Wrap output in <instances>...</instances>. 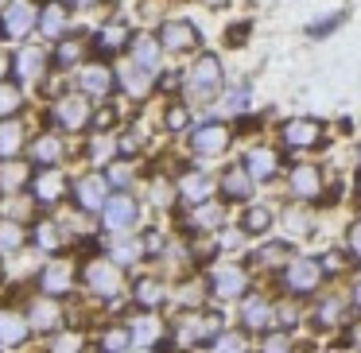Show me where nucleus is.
Returning <instances> with one entry per match:
<instances>
[{
	"instance_id": "nucleus-16",
	"label": "nucleus",
	"mask_w": 361,
	"mask_h": 353,
	"mask_svg": "<svg viewBox=\"0 0 361 353\" xmlns=\"http://www.w3.org/2000/svg\"><path fill=\"white\" fill-rule=\"evenodd\" d=\"M66 287H71V264H66V260L47 264V272H43V291H47V295H63Z\"/></svg>"
},
{
	"instance_id": "nucleus-17",
	"label": "nucleus",
	"mask_w": 361,
	"mask_h": 353,
	"mask_svg": "<svg viewBox=\"0 0 361 353\" xmlns=\"http://www.w3.org/2000/svg\"><path fill=\"white\" fill-rule=\"evenodd\" d=\"M133 345H140V349H148V345L159 342V318H152V314H144V318L133 322Z\"/></svg>"
},
{
	"instance_id": "nucleus-30",
	"label": "nucleus",
	"mask_w": 361,
	"mask_h": 353,
	"mask_svg": "<svg viewBox=\"0 0 361 353\" xmlns=\"http://www.w3.org/2000/svg\"><path fill=\"white\" fill-rule=\"evenodd\" d=\"M24 244V229L16 225V221H4L0 225V252H12V249H20Z\"/></svg>"
},
{
	"instance_id": "nucleus-22",
	"label": "nucleus",
	"mask_w": 361,
	"mask_h": 353,
	"mask_svg": "<svg viewBox=\"0 0 361 353\" xmlns=\"http://www.w3.org/2000/svg\"><path fill=\"white\" fill-rule=\"evenodd\" d=\"M20 140H24V128L16 120H4L0 125V159H12L20 151Z\"/></svg>"
},
{
	"instance_id": "nucleus-1",
	"label": "nucleus",
	"mask_w": 361,
	"mask_h": 353,
	"mask_svg": "<svg viewBox=\"0 0 361 353\" xmlns=\"http://www.w3.org/2000/svg\"><path fill=\"white\" fill-rule=\"evenodd\" d=\"M283 283H288V291H295V295H307V291H314L322 283V264L311 256H295L283 268Z\"/></svg>"
},
{
	"instance_id": "nucleus-44",
	"label": "nucleus",
	"mask_w": 361,
	"mask_h": 353,
	"mask_svg": "<svg viewBox=\"0 0 361 353\" xmlns=\"http://www.w3.org/2000/svg\"><path fill=\"white\" fill-rule=\"evenodd\" d=\"M187 109H171L167 113V128H175V132H179V128H187Z\"/></svg>"
},
{
	"instance_id": "nucleus-49",
	"label": "nucleus",
	"mask_w": 361,
	"mask_h": 353,
	"mask_svg": "<svg viewBox=\"0 0 361 353\" xmlns=\"http://www.w3.org/2000/svg\"><path fill=\"white\" fill-rule=\"evenodd\" d=\"M280 322H283V326H295V322H299V314H295V306H280Z\"/></svg>"
},
{
	"instance_id": "nucleus-51",
	"label": "nucleus",
	"mask_w": 361,
	"mask_h": 353,
	"mask_svg": "<svg viewBox=\"0 0 361 353\" xmlns=\"http://www.w3.org/2000/svg\"><path fill=\"white\" fill-rule=\"evenodd\" d=\"M268 349H288V337H283V334L268 337Z\"/></svg>"
},
{
	"instance_id": "nucleus-34",
	"label": "nucleus",
	"mask_w": 361,
	"mask_h": 353,
	"mask_svg": "<svg viewBox=\"0 0 361 353\" xmlns=\"http://www.w3.org/2000/svg\"><path fill=\"white\" fill-rule=\"evenodd\" d=\"M20 179H24V167L12 163V159H4V163H0V187H4V190H16Z\"/></svg>"
},
{
	"instance_id": "nucleus-31",
	"label": "nucleus",
	"mask_w": 361,
	"mask_h": 353,
	"mask_svg": "<svg viewBox=\"0 0 361 353\" xmlns=\"http://www.w3.org/2000/svg\"><path fill=\"white\" fill-rule=\"evenodd\" d=\"M55 322H59V311H55L51 303H39V306L32 311V318H27V326H35V330H51Z\"/></svg>"
},
{
	"instance_id": "nucleus-3",
	"label": "nucleus",
	"mask_w": 361,
	"mask_h": 353,
	"mask_svg": "<svg viewBox=\"0 0 361 353\" xmlns=\"http://www.w3.org/2000/svg\"><path fill=\"white\" fill-rule=\"evenodd\" d=\"M190 89H195V97H214L221 89V66L218 58H198L195 70H190Z\"/></svg>"
},
{
	"instance_id": "nucleus-38",
	"label": "nucleus",
	"mask_w": 361,
	"mask_h": 353,
	"mask_svg": "<svg viewBox=\"0 0 361 353\" xmlns=\"http://www.w3.org/2000/svg\"><path fill=\"white\" fill-rule=\"evenodd\" d=\"M338 24H342V12H334V16H326V20H319V24H311V35H314V39H319V35H330Z\"/></svg>"
},
{
	"instance_id": "nucleus-52",
	"label": "nucleus",
	"mask_w": 361,
	"mask_h": 353,
	"mask_svg": "<svg viewBox=\"0 0 361 353\" xmlns=\"http://www.w3.org/2000/svg\"><path fill=\"white\" fill-rule=\"evenodd\" d=\"M353 303L361 306V283H357V287H353Z\"/></svg>"
},
{
	"instance_id": "nucleus-10",
	"label": "nucleus",
	"mask_w": 361,
	"mask_h": 353,
	"mask_svg": "<svg viewBox=\"0 0 361 353\" xmlns=\"http://www.w3.org/2000/svg\"><path fill=\"white\" fill-rule=\"evenodd\" d=\"M291 190H295L299 198H319V190H322V175H319V167L299 163L295 171H291Z\"/></svg>"
},
{
	"instance_id": "nucleus-28",
	"label": "nucleus",
	"mask_w": 361,
	"mask_h": 353,
	"mask_svg": "<svg viewBox=\"0 0 361 353\" xmlns=\"http://www.w3.org/2000/svg\"><path fill=\"white\" fill-rule=\"evenodd\" d=\"M133 260H140V244H136V241H128V237H121V241L113 244V264L128 268Z\"/></svg>"
},
{
	"instance_id": "nucleus-14",
	"label": "nucleus",
	"mask_w": 361,
	"mask_h": 353,
	"mask_svg": "<svg viewBox=\"0 0 361 353\" xmlns=\"http://www.w3.org/2000/svg\"><path fill=\"white\" fill-rule=\"evenodd\" d=\"M221 190H226V198H249L252 194V175L245 171V167H233V171H226V179H221Z\"/></svg>"
},
{
	"instance_id": "nucleus-55",
	"label": "nucleus",
	"mask_w": 361,
	"mask_h": 353,
	"mask_svg": "<svg viewBox=\"0 0 361 353\" xmlns=\"http://www.w3.org/2000/svg\"><path fill=\"white\" fill-rule=\"evenodd\" d=\"M357 198H361V175H357Z\"/></svg>"
},
{
	"instance_id": "nucleus-5",
	"label": "nucleus",
	"mask_w": 361,
	"mask_h": 353,
	"mask_svg": "<svg viewBox=\"0 0 361 353\" xmlns=\"http://www.w3.org/2000/svg\"><path fill=\"white\" fill-rule=\"evenodd\" d=\"M229 144V128L218 125V120H210V125H202L195 136H190V148L198 151V156H221Z\"/></svg>"
},
{
	"instance_id": "nucleus-24",
	"label": "nucleus",
	"mask_w": 361,
	"mask_h": 353,
	"mask_svg": "<svg viewBox=\"0 0 361 353\" xmlns=\"http://www.w3.org/2000/svg\"><path fill=\"white\" fill-rule=\"evenodd\" d=\"M136 66H144L148 74L159 66V43H152V35L136 39Z\"/></svg>"
},
{
	"instance_id": "nucleus-12",
	"label": "nucleus",
	"mask_w": 361,
	"mask_h": 353,
	"mask_svg": "<svg viewBox=\"0 0 361 353\" xmlns=\"http://www.w3.org/2000/svg\"><path fill=\"white\" fill-rule=\"evenodd\" d=\"M159 43H164L167 51H187V47H195V43H198V35H195V27H190V24H167L164 35H159Z\"/></svg>"
},
{
	"instance_id": "nucleus-25",
	"label": "nucleus",
	"mask_w": 361,
	"mask_h": 353,
	"mask_svg": "<svg viewBox=\"0 0 361 353\" xmlns=\"http://www.w3.org/2000/svg\"><path fill=\"white\" fill-rule=\"evenodd\" d=\"M39 32H43V35H51V39H59V35L66 32V12L59 8V4H51V8L43 12V20H39Z\"/></svg>"
},
{
	"instance_id": "nucleus-46",
	"label": "nucleus",
	"mask_w": 361,
	"mask_h": 353,
	"mask_svg": "<svg viewBox=\"0 0 361 353\" xmlns=\"http://www.w3.org/2000/svg\"><path fill=\"white\" fill-rule=\"evenodd\" d=\"M20 105V94H12V89H0V113H12Z\"/></svg>"
},
{
	"instance_id": "nucleus-15",
	"label": "nucleus",
	"mask_w": 361,
	"mask_h": 353,
	"mask_svg": "<svg viewBox=\"0 0 361 353\" xmlns=\"http://www.w3.org/2000/svg\"><path fill=\"white\" fill-rule=\"evenodd\" d=\"M16 74H20V82H39V74H43V51H35V47H24L16 55Z\"/></svg>"
},
{
	"instance_id": "nucleus-6",
	"label": "nucleus",
	"mask_w": 361,
	"mask_h": 353,
	"mask_svg": "<svg viewBox=\"0 0 361 353\" xmlns=\"http://www.w3.org/2000/svg\"><path fill=\"white\" fill-rule=\"evenodd\" d=\"M322 140V125L319 120H288L283 125V144L288 148H314V144Z\"/></svg>"
},
{
	"instance_id": "nucleus-56",
	"label": "nucleus",
	"mask_w": 361,
	"mask_h": 353,
	"mask_svg": "<svg viewBox=\"0 0 361 353\" xmlns=\"http://www.w3.org/2000/svg\"><path fill=\"white\" fill-rule=\"evenodd\" d=\"M0 74H4V55H0Z\"/></svg>"
},
{
	"instance_id": "nucleus-32",
	"label": "nucleus",
	"mask_w": 361,
	"mask_h": 353,
	"mask_svg": "<svg viewBox=\"0 0 361 353\" xmlns=\"http://www.w3.org/2000/svg\"><path fill=\"white\" fill-rule=\"evenodd\" d=\"M136 299H140L144 306H159V303H164V287H159L156 280H140V287H136Z\"/></svg>"
},
{
	"instance_id": "nucleus-29",
	"label": "nucleus",
	"mask_w": 361,
	"mask_h": 353,
	"mask_svg": "<svg viewBox=\"0 0 361 353\" xmlns=\"http://www.w3.org/2000/svg\"><path fill=\"white\" fill-rule=\"evenodd\" d=\"M32 156L39 159V163H55V159L63 156V144H59L55 136H43V140H39V144H35V148H32Z\"/></svg>"
},
{
	"instance_id": "nucleus-13",
	"label": "nucleus",
	"mask_w": 361,
	"mask_h": 353,
	"mask_svg": "<svg viewBox=\"0 0 361 353\" xmlns=\"http://www.w3.org/2000/svg\"><path fill=\"white\" fill-rule=\"evenodd\" d=\"M241 322H245V330H264L268 322H272V306H268L260 295H257V299H245Z\"/></svg>"
},
{
	"instance_id": "nucleus-42",
	"label": "nucleus",
	"mask_w": 361,
	"mask_h": 353,
	"mask_svg": "<svg viewBox=\"0 0 361 353\" xmlns=\"http://www.w3.org/2000/svg\"><path fill=\"white\" fill-rule=\"evenodd\" d=\"M245 105H249V89H245V86H241V89H233V94L226 97V109H229V113H241Z\"/></svg>"
},
{
	"instance_id": "nucleus-2",
	"label": "nucleus",
	"mask_w": 361,
	"mask_h": 353,
	"mask_svg": "<svg viewBox=\"0 0 361 353\" xmlns=\"http://www.w3.org/2000/svg\"><path fill=\"white\" fill-rule=\"evenodd\" d=\"M86 287L94 291V295H117L121 291V264H113V260H90L86 264Z\"/></svg>"
},
{
	"instance_id": "nucleus-21",
	"label": "nucleus",
	"mask_w": 361,
	"mask_h": 353,
	"mask_svg": "<svg viewBox=\"0 0 361 353\" xmlns=\"http://www.w3.org/2000/svg\"><path fill=\"white\" fill-rule=\"evenodd\" d=\"M27 334V318H20V314H4L0 318V345H20Z\"/></svg>"
},
{
	"instance_id": "nucleus-40",
	"label": "nucleus",
	"mask_w": 361,
	"mask_h": 353,
	"mask_svg": "<svg viewBox=\"0 0 361 353\" xmlns=\"http://www.w3.org/2000/svg\"><path fill=\"white\" fill-rule=\"evenodd\" d=\"M78 55H82V47H78V43H63L55 58H59L63 66H74V63H78Z\"/></svg>"
},
{
	"instance_id": "nucleus-54",
	"label": "nucleus",
	"mask_w": 361,
	"mask_h": 353,
	"mask_svg": "<svg viewBox=\"0 0 361 353\" xmlns=\"http://www.w3.org/2000/svg\"><path fill=\"white\" fill-rule=\"evenodd\" d=\"M74 4H94V0H74Z\"/></svg>"
},
{
	"instance_id": "nucleus-48",
	"label": "nucleus",
	"mask_w": 361,
	"mask_h": 353,
	"mask_svg": "<svg viewBox=\"0 0 361 353\" xmlns=\"http://www.w3.org/2000/svg\"><path fill=\"white\" fill-rule=\"evenodd\" d=\"M90 151H94V159H109L113 144H109V140H94V148H90Z\"/></svg>"
},
{
	"instance_id": "nucleus-53",
	"label": "nucleus",
	"mask_w": 361,
	"mask_h": 353,
	"mask_svg": "<svg viewBox=\"0 0 361 353\" xmlns=\"http://www.w3.org/2000/svg\"><path fill=\"white\" fill-rule=\"evenodd\" d=\"M206 4H226V0H206Z\"/></svg>"
},
{
	"instance_id": "nucleus-18",
	"label": "nucleus",
	"mask_w": 361,
	"mask_h": 353,
	"mask_svg": "<svg viewBox=\"0 0 361 353\" xmlns=\"http://www.w3.org/2000/svg\"><path fill=\"white\" fill-rule=\"evenodd\" d=\"M109 70H105V66H86V70H82V89H86L90 97H105L109 94Z\"/></svg>"
},
{
	"instance_id": "nucleus-33",
	"label": "nucleus",
	"mask_w": 361,
	"mask_h": 353,
	"mask_svg": "<svg viewBox=\"0 0 361 353\" xmlns=\"http://www.w3.org/2000/svg\"><path fill=\"white\" fill-rule=\"evenodd\" d=\"M195 225H198V229H218V225H221V210H218V206H206V202H198Z\"/></svg>"
},
{
	"instance_id": "nucleus-7",
	"label": "nucleus",
	"mask_w": 361,
	"mask_h": 353,
	"mask_svg": "<svg viewBox=\"0 0 361 353\" xmlns=\"http://www.w3.org/2000/svg\"><path fill=\"white\" fill-rule=\"evenodd\" d=\"M245 272L241 268H214V275H210V287H214V295L218 299H241L245 295Z\"/></svg>"
},
{
	"instance_id": "nucleus-37",
	"label": "nucleus",
	"mask_w": 361,
	"mask_h": 353,
	"mask_svg": "<svg viewBox=\"0 0 361 353\" xmlns=\"http://www.w3.org/2000/svg\"><path fill=\"white\" fill-rule=\"evenodd\" d=\"M133 345V334L128 330H109L105 334V349H128Z\"/></svg>"
},
{
	"instance_id": "nucleus-4",
	"label": "nucleus",
	"mask_w": 361,
	"mask_h": 353,
	"mask_svg": "<svg viewBox=\"0 0 361 353\" xmlns=\"http://www.w3.org/2000/svg\"><path fill=\"white\" fill-rule=\"evenodd\" d=\"M102 210H105V225H109L113 233H128V229L136 225V213H140V206H136L128 194H121V198H109Z\"/></svg>"
},
{
	"instance_id": "nucleus-23",
	"label": "nucleus",
	"mask_w": 361,
	"mask_h": 353,
	"mask_svg": "<svg viewBox=\"0 0 361 353\" xmlns=\"http://www.w3.org/2000/svg\"><path fill=\"white\" fill-rule=\"evenodd\" d=\"M121 82H125L128 86V94L133 97H144L148 94V86H152V78H148V70H144V66H121Z\"/></svg>"
},
{
	"instance_id": "nucleus-43",
	"label": "nucleus",
	"mask_w": 361,
	"mask_h": 353,
	"mask_svg": "<svg viewBox=\"0 0 361 353\" xmlns=\"http://www.w3.org/2000/svg\"><path fill=\"white\" fill-rule=\"evenodd\" d=\"M288 256V244H264V249H260V260H264V264H276V260H283Z\"/></svg>"
},
{
	"instance_id": "nucleus-27",
	"label": "nucleus",
	"mask_w": 361,
	"mask_h": 353,
	"mask_svg": "<svg viewBox=\"0 0 361 353\" xmlns=\"http://www.w3.org/2000/svg\"><path fill=\"white\" fill-rule=\"evenodd\" d=\"M268 225H272V213H268L264 206H252V210L245 213V221H241L245 233H268Z\"/></svg>"
},
{
	"instance_id": "nucleus-20",
	"label": "nucleus",
	"mask_w": 361,
	"mask_h": 353,
	"mask_svg": "<svg viewBox=\"0 0 361 353\" xmlns=\"http://www.w3.org/2000/svg\"><path fill=\"white\" fill-rule=\"evenodd\" d=\"M245 171L252 175V179H272L276 175V156L272 151H249V159H245Z\"/></svg>"
},
{
	"instance_id": "nucleus-36",
	"label": "nucleus",
	"mask_w": 361,
	"mask_h": 353,
	"mask_svg": "<svg viewBox=\"0 0 361 353\" xmlns=\"http://www.w3.org/2000/svg\"><path fill=\"white\" fill-rule=\"evenodd\" d=\"M97 43H102L105 51H117L121 43H125V27H117V24H113V27H105V32H102V39H97Z\"/></svg>"
},
{
	"instance_id": "nucleus-41",
	"label": "nucleus",
	"mask_w": 361,
	"mask_h": 353,
	"mask_svg": "<svg viewBox=\"0 0 361 353\" xmlns=\"http://www.w3.org/2000/svg\"><path fill=\"white\" fill-rule=\"evenodd\" d=\"M214 349H245V342H241V334H218L214 337Z\"/></svg>"
},
{
	"instance_id": "nucleus-8",
	"label": "nucleus",
	"mask_w": 361,
	"mask_h": 353,
	"mask_svg": "<svg viewBox=\"0 0 361 353\" xmlns=\"http://www.w3.org/2000/svg\"><path fill=\"white\" fill-rule=\"evenodd\" d=\"M4 27H8V35H12V39L27 35V32L35 27V8H32V4H24V0L8 4V12H4Z\"/></svg>"
},
{
	"instance_id": "nucleus-26",
	"label": "nucleus",
	"mask_w": 361,
	"mask_h": 353,
	"mask_svg": "<svg viewBox=\"0 0 361 353\" xmlns=\"http://www.w3.org/2000/svg\"><path fill=\"white\" fill-rule=\"evenodd\" d=\"M35 194H39L43 202H55V198L63 194V175H59V171L39 175V179H35Z\"/></svg>"
},
{
	"instance_id": "nucleus-39",
	"label": "nucleus",
	"mask_w": 361,
	"mask_h": 353,
	"mask_svg": "<svg viewBox=\"0 0 361 353\" xmlns=\"http://www.w3.org/2000/svg\"><path fill=\"white\" fill-rule=\"evenodd\" d=\"M283 221H288L291 233H311V221H307V213H299V210H291Z\"/></svg>"
},
{
	"instance_id": "nucleus-9",
	"label": "nucleus",
	"mask_w": 361,
	"mask_h": 353,
	"mask_svg": "<svg viewBox=\"0 0 361 353\" xmlns=\"http://www.w3.org/2000/svg\"><path fill=\"white\" fill-rule=\"evenodd\" d=\"M55 120L66 128H82L90 120V105L86 97H63V101L55 105Z\"/></svg>"
},
{
	"instance_id": "nucleus-50",
	"label": "nucleus",
	"mask_w": 361,
	"mask_h": 353,
	"mask_svg": "<svg viewBox=\"0 0 361 353\" xmlns=\"http://www.w3.org/2000/svg\"><path fill=\"white\" fill-rule=\"evenodd\" d=\"M109 179H113V182H128V179H133V171H128V167H113Z\"/></svg>"
},
{
	"instance_id": "nucleus-19",
	"label": "nucleus",
	"mask_w": 361,
	"mask_h": 353,
	"mask_svg": "<svg viewBox=\"0 0 361 353\" xmlns=\"http://www.w3.org/2000/svg\"><path fill=\"white\" fill-rule=\"evenodd\" d=\"M210 179H206V175H183V182H179V194L187 198V202H206V198H210Z\"/></svg>"
},
{
	"instance_id": "nucleus-45",
	"label": "nucleus",
	"mask_w": 361,
	"mask_h": 353,
	"mask_svg": "<svg viewBox=\"0 0 361 353\" xmlns=\"http://www.w3.org/2000/svg\"><path fill=\"white\" fill-rule=\"evenodd\" d=\"M35 237H39V244L47 252H55V225H39V233H35Z\"/></svg>"
},
{
	"instance_id": "nucleus-35",
	"label": "nucleus",
	"mask_w": 361,
	"mask_h": 353,
	"mask_svg": "<svg viewBox=\"0 0 361 353\" xmlns=\"http://www.w3.org/2000/svg\"><path fill=\"white\" fill-rule=\"evenodd\" d=\"M338 318H342V303H338V299H326V303L319 306V314H314L319 326H334Z\"/></svg>"
},
{
	"instance_id": "nucleus-11",
	"label": "nucleus",
	"mask_w": 361,
	"mask_h": 353,
	"mask_svg": "<svg viewBox=\"0 0 361 353\" xmlns=\"http://www.w3.org/2000/svg\"><path fill=\"white\" fill-rule=\"evenodd\" d=\"M78 206L82 210H102L105 206V179L86 175V179L78 182Z\"/></svg>"
},
{
	"instance_id": "nucleus-47",
	"label": "nucleus",
	"mask_w": 361,
	"mask_h": 353,
	"mask_svg": "<svg viewBox=\"0 0 361 353\" xmlns=\"http://www.w3.org/2000/svg\"><path fill=\"white\" fill-rule=\"evenodd\" d=\"M345 241H350V252L361 260V221H357V225H350V237H345Z\"/></svg>"
}]
</instances>
